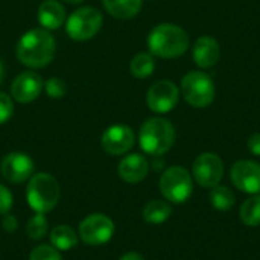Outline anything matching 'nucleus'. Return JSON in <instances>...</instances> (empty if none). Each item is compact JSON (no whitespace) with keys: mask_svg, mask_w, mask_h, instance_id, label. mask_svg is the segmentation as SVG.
<instances>
[{"mask_svg":"<svg viewBox=\"0 0 260 260\" xmlns=\"http://www.w3.org/2000/svg\"><path fill=\"white\" fill-rule=\"evenodd\" d=\"M148 47L151 55L158 58H178L189 49V37L174 23H160L149 32Z\"/></svg>","mask_w":260,"mask_h":260,"instance_id":"f03ea898","label":"nucleus"},{"mask_svg":"<svg viewBox=\"0 0 260 260\" xmlns=\"http://www.w3.org/2000/svg\"><path fill=\"white\" fill-rule=\"evenodd\" d=\"M3 78H5V67H3V62L0 61V84L3 82Z\"/></svg>","mask_w":260,"mask_h":260,"instance_id":"2f4dec72","label":"nucleus"},{"mask_svg":"<svg viewBox=\"0 0 260 260\" xmlns=\"http://www.w3.org/2000/svg\"><path fill=\"white\" fill-rule=\"evenodd\" d=\"M160 192L166 201L174 204L186 203L193 192L192 175L183 166H171L160 177Z\"/></svg>","mask_w":260,"mask_h":260,"instance_id":"39448f33","label":"nucleus"},{"mask_svg":"<svg viewBox=\"0 0 260 260\" xmlns=\"http://www.w3.org/2000/svg\"><path fill=\"white\" fill-rule=\"evenodd\" d=\"M230 178L235 187L248 195L260 193V165L253 160H239L232 166Z\"/></svg>","mask_w":260,"mask_h":260,"instance_id":"9b49d317","label":"nucleus"},{"mask_svg":"<svg viewBox=\"0 0 260 260\" xmlns=\"http://www.w3.org/2000/svg\"><path fill=\"white\" fill-rule=\"evenodd\" d=\"M181 93L189 105L206 108L215 99V84L207 73L189 72L181 79Z\"/></svg>","mask_w":260,"mask_h":260,"instance_id":"0eeeda50","label":"nucleus"},{"mask_svg":"<svg viewBox=\"0 0 260 260\" xmlns=\"http://www.w3.org/2000/svg\"><path fill=\"white\" fill-rule=\"evenodd\" d=\"M172 215V207L169 203L161 201V200H152L143 207V219L148 224L158 225L166 222Z\"/></svg>","mask_w":260,"mask_h":260,"instance_id":"aec40b11","label":"nucleus"},{"mask_svg":"<svg viewBox=\"0 0 260 260\" xmlns=\"http://www.w3.org/2000/svg\"><path fill=\"white\" fill-rule=\"evenodd\" d=\"M61 2L69 3V5H79V3H82L84 0H61Z\"/></svg>","mask_w":260,"mask_h":260,"instance_id":"473e14b6","label":"nucleus"},{"mask_svg":"<svg viewBox=\"0 0 260 260\" xmlns=\"http://www.w3.org/2000/svg\"><path fill=\"white\" fill-rule=\"evenodd\" d=\"M248 149L251 151V154L259 155L260 157V133L253 134V136L248 139Z\"/></svg>","mask_w":260,"mask_h":260,"instance_id":"c756f323","label":"nucleus"},{"mask_svg":"<svg viewBox=\"0 0 260 260\" xmlns=\"http://www.w3.org/2000/svg\"><path fill=\"white\" fill-rule=\"evenodd\" d=\"M2 225H3V229H5L8 233H14V232L18 229V221H17V218H15L14 215L6 213V215H3Z\"/></svg>","mask_w":260,"mask_h":260,"instance_id":"c85d7f7f","label":"nucleus"},{"mask_svg":"<svg viewBox=\"0 0 260 260\" xmlns=\"http://www.w3.org/2000/svg\"><path fill=\"white\" fill-rule=\"evenodd\" d=\"M56 50V43L50 30L44 27H35L24 32L17 46V59L29 69H43L52 62Z\"/></svg>","mask_w":260,"mask_h":260,"instance_id":"f257e3e1","label":"nucleus"},{"mask_svg":"<svg viewBox=\"0 0 260 260\" xmlns=\"http://www.w3.org/2000/svg\"><path fill=\"white\" fill-rule=\"evenodd\" d=\"M26 232H27V236L32 241L43 239L46 236V233H47V219H46V215L44 213H35L29 219L27 227H26Z\"/></svg>","mask_w":260,"mask_h":260,"instance_id":"b1692460","label":"nucleus"},{"mask_svg":"<svg viewBox=\"0 0 260 260\" xmlns=\"http://www.w3.org/2000/svg\"><path fill=\"white\" fill-rule=\"evenodd\" d=\"M136 142L134 131L128 125H111L108 126L101 139L104 151L110 155H123L126 154Z\"/></svg>","mask_w":260,"mask_h":260,"instance_id":"ddd939ff","label":"nucleus"},{"mask_svg":"<svg viewBox=\"0 0 260 260\" xmlns=\"http://www.w3.org/2000/svg\"><path fill=\"white\" fill-rule=\"evenodd\" d=\"M178 98H180L178 87L172 81L163 79V81H157L149 87L146 93V105L149 107L151 111L165 114L175 108V105L178 104Z\"/></svg>","mask_w":260,"mask_h":260,"instance_id":"9d476101","label":"nucleus"},{"mask_svg":"<svg viewBox=\"0 0 260 260\" xmlns=\"http://www.w3.org/2000/svg\"><path fill=\"white\" fill-rule=\"evenodd\" d=\"M104 17L93 6H82L72 12L66 21V32L75 41L91 40L102 27Z\"/></svg>","mask_w":260,"mask_h":260,"instance_id":"423d86ee","label":"nucleus"},{"mask_svg":"<svg viewBox=\"0 0 260 260\" xmlns=\"http://www.w3.org/2000/svg\"><path fill=\"white\" fill-rule=\"evenodd\" d=\"M102 5L111 17L128 20L140 12L143 0H102Z\"/></svg>","mask_w":260,"mask_h":260,"instance_id":"a211bd4d","label":"nucleus"},{"mask_svg":"<svg viewBox=\"0 0 260 260\" xmlns=\"http://www.w3.org/2000/svg\"><path fill=\"white\" fill-rule=\"evenodd\" d=\"M114 235V222L107 215H88L79 224V238L88 245H102L111 241Z\"/></svg>","mask_w":260,"mask_h":260,"instance_id":"6e6552de","label":"nucleus"},{"mask_svg":"<svg viewBox=\"0 0 260 260\" xmlns=\"http://www.w3.org/2000/svg\"><path fill=\"white\" fill-rule=\"evenodd\" d=\"M44 87L43 78L32 70L23 72L15 76L11 84V96L20 104H30L41 94Z\"/></svg>","mask_w":260,"mask_h":260,"instance_id":"4468645a","label":"nucleus"},{"mask_svg":"<svg viewBox=\"0 0 260 260\" xmlns=\"http://www.w3.org/2000/svg\"><path fill=\"white\" fill-rule=\"evenodd\" d=\"M192 175L200 186L213 189L224 177V163L219 155L213 152H204L195 158L192 165Z\"/></svg>","mask_w":260,"mask_h":260,"instance_id":"1a4fd4ad","label":"nucleus"},{"mask_svg":"<svg viewBox=\"0 0 260 260\" xmlns=\"http://www.w3.org/2000/svg\"><path fill=\"white\" fill-rule=\"evenodd\" d=\"M50 245L58 251H69L78 245V235L72 227L66 224L56 225L50 232Z\"/></svg>","mask_w":260,"mask_h":260,"instance_id":"6ab92c4d","label":"nucleus"},{"mask_svg":"<svg viewBox=\"0 0 260 260\" xmlns=\"http://www.w3.org/2000/svg\"><path fill=\"white\" fill-rule=\"evenodd\" d=\"M155 70V61H154V56L151 53H146V52H142V53H137L131 62H129V72L134 78H139V79H146L149 78Z\"/></svg>","mask_w":260,"mask_h":260,"instance_id":"412c9836","label":"nucleus"},{"mask_svg":"<svg viewBox=\"0 0 260 260\" xmlns=\"http://www.w3.org/2000/svg\"><path fill=\"white\" fill-rule=\"evenodd\" d=\"M192 56L198 67L210 69L219 61V56H221L219 43L213 37H209V35L200 37L193 44Z\"/></svg>","mask_w":260,"mask_h":260,"instance_id":"2eb2a0df","label":"nucleus"},{"mask_svg":"<svg viewBox=\"0 0 260 260\" xmlns=\"http://www.w3.org/2000/svg\"><path fill=\"white\" fill-rule=\"evenodd\" d=\"M241 219L247 227H259L260 225V195L248 198L241 206Z\"/></svg>","mask_w":260,"mask_h":260,"instance_id":"5701e85b","label":"nucleus"},{"mask_svg":"<svg viewBox=\"0 0 260 260\" xmlns=\"http://www.w3.org/2000/svg\"><path fill=\"white\" fill-rule=\"evenodd\" d=\"M236 203V198H235V193L225 187V186H215L212 190H210V204L219 210V212H227L230 209H233Z\"/></svg>","mask_w":260,"mask_h":260,"instance_id":"4be33fe9","label":"nucleus"},{"mask_svg":"<svg viewBox=\"0 0 260 260\" xmlns=\"http://www.w3.org/2000/svg\"><path fill=\"white\" fill-rule=\"evenodd\" d=\"M61 198V187L56 178L46 172H38L29 178L26 189V200L35 213H47L58 204Z\"/></svg>","mask_w":260,"mask_h":260,"instance_id":"20e7f679","label":"nucleus"},{"mask_svg":"<svg viewBox=\"0 0 260 260\" xmlns=\"http://www.w3.org/2000/svg\"><path fill=\"white\" fill-rule=\"evenodd\" d=\"M43 90L46 91V94L52 99H61L66 96L67 93V85L62 79L59 78H49L46 82H44V87Z\"/></svg>","mask_w":260,"mask_h":260,"instance_id":"393cba45","label":"nucleus"},{"mask_svg":"<svg viewBox=\"0 0 260 260\" xmlns=\"http://www.w3.org/2000/svg\"><path fill=\"white\" fill-rule=\"evenodd\" d=\"M37 18L47 30L59 29L66 21V9L58 0H44L38 6Z\"/></svg>","mask_w":260,"mask_h":260,"instance_id":"f3484780","label":"nucleus"},{"mask_svg":"<svg viewBox=\"0 0 260 260\" xmlns=\"http://www.w3.org/2000/svg\"><path fill=\"white\" fill-rule=\"evenodd\" d=\"M175 142L174 125L163 117H151L143 122L139 133V143L143 152L160 157L166 154Z\"/></svg>","mask_w":260,"mask_h":260,"instance_id":"7ed1b4c3","label":"nucleus"},{"mask_svg":"<svg viewBox=\"0 0 260 260\" xmlns=\"http://www.w3.org/2000/svg\"><path fill=\"white\" fill-rule=\"evenodd\" d=\"M14 204V197L9 192L8 187H5L3 184H0V215H6L9 213L11 207Z\"/></svg>","mask_w":260,"mask_h":260,"instance_id":"cd10ccee","label":"nucleus"},{"mask_svg":"<svg viewBox=\"0 0 260 260\" xmlns=\"http://www.w3.org/2000/svg\"><path fill=\"white\" fill-rule=\"evenodd\" d=\"M119 260H145L143 259V256H140L139 253H126V254H123L122 257Z\"/></svg>","mask_w":260,"mask_h":260,"instance_id":"7c9ffc66","label":"nucleus"},{"mask_svg":"<svg viewBox=\"0 0 260 260\" xmlns=\"http://www.w3.org/2000/svg\"><path fill=\"white\" fill-rule=\"evenodd\" d=\"M29 260H62V257H61V253L55 247L49 244H43L32 250Z\"/></svg>","mask_w":260,"mask_h":260,"instance_id":"a878e982","label":"nucleus"},{"mask_svg":"<svg viewBox=\"0 0 260 260\" xmlns=\"http://www.w3.org/2000/svg\"><path fill=\"white\" fill-rule=\"evenodd\" d=\"M117 172L123 181L136 184L146 178L149 172V163L142 154H129L120 160Z\"/></svg>","mask_w":260,"mask_h":260,"instance_id":"dca6fc26","label":"nucleus"},{"mask_svg":"<svg viewBox=\"0 0 260 260\" xmlns=\"http://www.w3.org/2000/svg\"><path fill=\"white\" fill-rule=\"evenodd\" d=\"M34 160L24 152H9L0 163L2 177L14 184L27 181L34 175Z\"/></svg>","mask_w":260,"mask_h":260,"instance_id":"f8f14e48","label":"nucleus"},{"mask_svg":"<svg viewBox=\"0 0 260 260\" xmlns=\"http://www.w3.org/2000/svg\"><path fill=\"white\" fill-rule=\"evenodd\" d=\"M12 101H14L12 96L0 91V125L6 123L14 114V102Z\"/></svg>","mask_w":260,"mask_h":260,"instance_id":"bb28decb","label":"nucleus"}]
</instances>
